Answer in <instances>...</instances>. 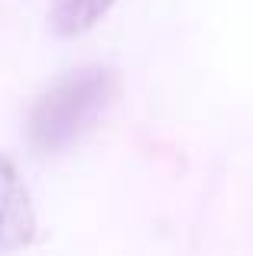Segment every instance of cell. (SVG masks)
<instances>
[{"mask_svg":"<svg viewBox=\"0 0 253 256\" xmlns=\"http://www.w3.org/2000/svg\"><path fill=\"white\" fill-rule=\"evenodd\" d=\"M117 94V78L104 65L65 72L36 98L26 120V136L36 152H65L84 133H91L110 110Z\"/></svg>","mask_w":253,"mask_h":256,"instance_id":"6da1fadb","label":"cell"},{"mask_svg":"<svg viewBox=\"0 0 253 256\" xmlns=\"http://www.w3.org/2000/svg\"><path fill=\"white\" fill-rule=\"evenodd\" d=\"M114 6V0H52L49 10V26L56 36L62 39H75L82 32L94 30L108 10Z\"/></svg>","mask_w":253,"mask_h":256,"instance_id":"3957f363","label":"cell"},{"mask_svg":"<svg viewBox=\"0 0 253 256\" xmlns=\"http://www.w3.org/2000/svg\"><path fill=\"white\" fill-rule=\"evenodd\" d=\"M36 237V211L16 162L0 152V256L16 253Z\"/></svg>","mask_w":253,"mask_h":256,"instance_id":"7a4b0ae2","label":"cell"}]
</instances>
